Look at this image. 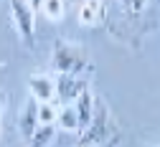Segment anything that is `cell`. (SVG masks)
<instances>
[{
	"label": "cell",
	"instance_id": "8fae6325",
	"mask_svg": "<svg viewBox=\"0 0 160 147\" xmlns=\"http://www.w3.org/2000/svg\"><path fill=\"white\" fill-rule=\"evenodd\" d=\"M58 104L56 101H38V124H56Z\"/></svg>",
	"mask_w": 160,
	"mask_h": 147
},
{
	"label": "cell",
	"instance_id": "30bf717a",
	"mask_svg": "<svg viewBox=\"0 0 160 147\" xmlns=\"http://www.w3.org/2000/svg\"><path fill=\"white\" fill-rule=\"evenodd\" d=\"M38 10L48 23H61L66 18V0H43Z\"/></svg>",
	"mask_w": 160,
	"mask_h": 147
},
{
	"label": "cell",
	"instance_id": "2e32d148",
	"mask_svg": "<svg viewBox=\"0 0 160 147\" xmlns=\"http://www.w3.org/2000/svg\"><path fill=\"white\" fill-rule=\"evenodd\" d=\"M158 147H160V145H158Z\"/></svg>",
	"mask_w": 160,
	"mask_h": 147
},
{
	"label": "cell",
	"instance_id": "9a60e30c",
	"mask_svg": "<svg viewBox=\"0 0 160 147\" xmlns=\"http://www.w3.org/2000/svg\"><path fill=\"white\" fill-rule=\"evenodd\" d=\"M0 137H3V124H0Z\"/></svg>",
	"mask_w": 160,
	"mask_h": 147
},
{
	"label": "cell",
	"instance_id": "6da1fadb",
	"mask_svg": "<svg viewBox=\"0 0 160 147\" xmlns=\"http://www.w3.org/2000/svg\"><path fill=\"white\" fill-rule=\"evenodd\" d=\"M48 64L56 74H79L84 76L89 71V51L87 46L76 43V41H66L58 38L53 48H51V58Z\"/></svg>",
	"mask_w": 160,
	"mask_h": 147
},
{
	"label": "cell",
	"instance_id": "7c38bea8",
	"mask_svg": "<svg viewBox=\"0 0 160 147\" xmlns=\"http://www.w3.org/2000/svg\"><path fill=\"white\" fill-rule=\"evenodd\" d=\"M125 15H142L150 5V0H117Z\"/></svg>",
	"mask_w": 160,
	"mask_h": 147
},
{
	"label": "cell",
	"instance_id": "3957f363",
	"mask_svg": "<svg viewBox=\"0 0 160 147\" xmlns=\"http://www.w3.org/2000/svg\"><path fill=\"white\" fill-rule=\"evenodd\" d=\"M89 86V79L87 76H79V74H56V104H74L76 96L82 94Z\"/></svg>",
	"mask_w": 160,
	"mask_h": 147
},
{
	"label": "cell",
	"instance_id": "52a82bcc",
	"mask_svg": "<svg viewBox=\"0 0 160 147\" xmlns=\"http://www.w3.org/2000/svg\"><path fill=\"white\" fill-rule=\"evenodd\" d=\"M74 107H76V112H79V132H82V130H87V124H89L92 117H94V107H97V96H94V91L87 86L82 94L76 96Z\"/></svg>",
	"mask_w": 160,
	"mask_h": 147
},
{
	"label": "cell",
	"instance_id": "5b68a950",
	"mask_svg": "<svg viewBox=\"0 0 160 147\" xmlns=\"http://www.w3.org/2000/svg\"><path fill=\"white\" fill-rule=\"evenodd\" d=\"M76 18L84 28H97L107 20V3L104 0H79Z\"/></svg>",
	"mask_w": 160,
	"mask_h": 147
},
{
	"label": "cell",
	"instance_id": "7a4b0ae2",
	"mask_svg": "<svg viewBox=\"0 0 160 147\" xmlns=\"http://www.w3.org/2000/svg\"><path fill=\"white\" fill-rule=\"evenodd\" d=\"M8 5H10L13 28H15L18 38H21V43L33 48V41H36V10L31 8L28 0H8Z\"/></svg>",
	"mask_w": 160,
	"mask_h": 147
},
{
	"label": "cell",
	"instance_id": "4fadbf2b",
	"mask_svg": "<svg viewBox=\"0 0 160 147\" xmlns=\"http://www.w3.org/2000/svg\"><path fill=\"white\" fill-rule=\"evenodd\" d=\"M5 109H8V94L0 89V124H3V117H5Z\"/></svg>",
	"mask_w": 160,
	"mask_h": 147
},
{
	"label": "cell",
	"instance_id": "8992f818",
	"mask_svg": "<svg viewBox=\"0 0 160 147\" xmlns=\"http://www.w3.org/2000/svg\"><path fill=\"white\" fill-rule=\"evenodd\" d=\"M38 127V101L33 96L26 99L23 109L18 112V135H21L23 140H28Z\"/></svg>",
	"mask_w": 160,
	"mask_h": 147
},
{
	"label": "cell",
	"instance_id": "ba28073f",
	"mask_svg": "<svg viewBox=\"0 0 160 147\" xmlns=\"http://www.w3.org/2000/svg\"><path fill=\"white\" fill-rule=\"evenodd\" d=\"M56 130L61 132H79V112L74 104H58V114H56Z\"/></svg>",
	"mask_w": 160,
	"mask_h": 147
},
{
	"label": "cell",
	"instance_id": "9c48e42d",
	"mask_svg": "<svg viewBox=\"0 0 160 147\" xmlns=\"http://www.w3.org/2000/svg\"><path fill=\"white\" fill-rule=\"evenodd\" d=\"M56 140V124H38L36 132L26 140L28 147H51V142Z\"/></svg>",
	"mask_w": 160,
	"mask_h": 147
},
{
	"label": "cell",
	"instance_id": "5bb4252c",
	"mask_svg": "<svg viewBox=\"0 0 160 147\" xmlns=\"http://www.w3.org/2000/svg\"><path fill=\"white\" fill-rule=\"evenodd\" d=\"M28 3H31V8L38 13V8H41V3H43V0H28Z\"/></svg>",
	"mask_w": 160,
	"mask_h": 147
},
{
	"label": "cell",
	"instance_id": "277c9868",
	"mask_svg": "<svg viewBox=\"0 0 160 147\" xmlns=\"http://www.w3.org/2000/svg\"><path fill=\"white\" fill-rule=\"evenodd\" d=\"M28 94L36 101H53L56 96V76L48 71H33L28 76Z\"/></svg>",
	"mask_w": 160,
	"mask_h": 147
}]
</instances>
